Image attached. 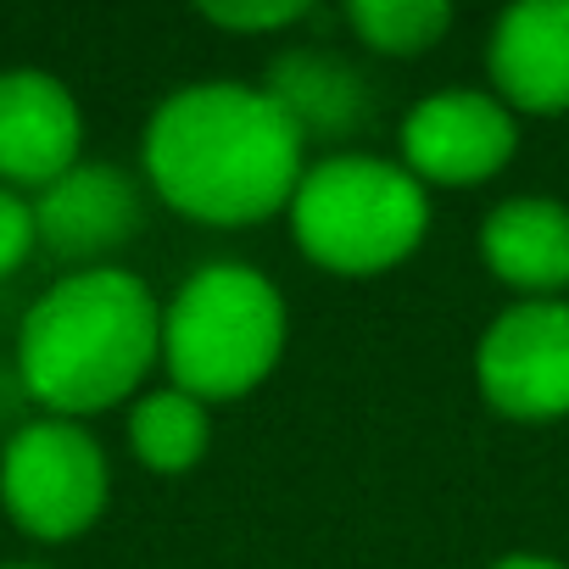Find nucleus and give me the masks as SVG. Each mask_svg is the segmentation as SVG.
Segmentation results:
<instances>
[{
  "mask_svg": "<svg viewBox=\"0 0 569 569\" xmlns=\"http://www.w3.org/2000/svg\"><path fill=\"white\" fill-rule=\"evenodd\" d=\"M430 223L425 184L380 157H330L291 196L297 246L336 273H380L402 262Z\"/></svg>",
  "mask_w": 569,
  "mask_h": 569,
  "instance_id": "nucleus-4",
  "label": "nucleus"
},
{
  "mask_svg": "<svg viewBox=\"0 0 569 569\" xmlns=\"http://www.w3.org/2000/svg\"><path fill=\"white\" fill-rule=\"evenodd\" d=\"M519 134L497 96L441 90L419 101L402 123V157L413 179L430 184H480L513 157Z\"/></svg>",
  "mask_w": 569,
  "mask_h": 569,
  "instance_id": "nucleus-7",
  "label": "nucleus"
},
{
  "mask_svg": "<svg viewBox=\"0 0 569 569\" xmlns=\"http://www.w3.org/2000/svg\"><path fill=\"white\" fill-rule=\"evenodd\" d=\"M302 134L268 90L190 84L146 129V173L168 207L201 223H257L291 207L302 184Z\"/></svg>",
  "mask_w": 569,
  "mask_h": 569,
  "instance_id": "nucleus-1",
  "label": "nucleus"
},
{
  "mask_svg": "<svg viewBox=\"0 0 569 569\" xmlns=\"http://www.w3.org/2000/svg\"><path fill=\"white\" fill-rule=\"evenodd\" d=\"M491 79L525 112L569 107V0H519L497 18Z\"/></svg>",
  "mask_w": 569,
  "mask_h": 569,
  "instance_id": "nucleus-10",
  "label": "nucleus"
},
{
  "mask_svg": "<svg viewBox=\"0 0 569 569\" xmlns=\"http://www.w3.org/2000/svg\"><path fill=\"white\" fill-rule=\"evenodd\" d=\"M0 502L40 541H68L90 530L107 508V458L96 436L73 419L23 425L0 452Z\"/></svg>",
  "mask_w": 569,
  "mask_h": 569,
  "instance_id": "nucleus-5",
  "label": "nucleus"
},
{
  "mask_svg": "<svg viewBox=\"0 0 569 569\" xmlns=\"http://www.w3.org/2000/svg\"><path fill=\"white\" fill-rule=\"evenodd\" d=\"M34 240H40L34 207L12 184H0V279H7L12 268H23V257L34 251Z\"/></svg>",
  "mask_w": 569,
  "mask_h": 569,
  "instance_id": "nucleus-15",
  "label": "nucleus"
},
{
  "mask_svg": "<svg viewBox=\"0 0 569 569\" xmlns=\"http://www.w3.org/2000/svg\"><path fill=\"white\" fill-rule=\"evenodd\" d=\"M207 402H196L190 391H151L134 402L129 413V441L140 452V463L162 469V475H179L190 469L201 452H207Z\"/></svg>",
  "mask_w": 569,
  "mask_h": 569,
  "instance_id": "nucleus-13",
  "label": "nucleus"
},
{
  "mask_svg": "<svg viewBox=\"0 0 569 569\" xmlns=\"http://www.w3.org/2000/svg\"><path fill=\"white\" fill-rule=\"evenodd\" d=\"M34 229L68 262L107 257L123 240H134V229H140V190H134L129 173H118L107 162H79L57 184L40 190Z\"/></svg>",
  "mask_w": 569,
  "mask_h": 569,
  "instance_id": "nucleus-9",
  "label": "nucleus"
},
{
  "mask_svg": "<svg viewBox=\"0 0 569 569\" xmlns=\"http://www.w3.org/2000/svg\"><path fill=\"white\" fill-rule=\"evenodd\" d=\"M201 18L218 23V29H257L262 34V29H284V23L308 18V7H302V0H257V7L246 0V7H212V0H207Z\"/></svg>",
  "mask_w": 569,
  "mask_h": 569,
  "instance_id": "nucleus-16",
  "label": "nucleus"
},
{
  "mask_svg": "<svg viewBox=\"0 0 569 569\" xmlns=\"http://www.w3.org/2000/svg\"><path fill=\"white\" fill-rule=\"evenodd\" d=\"M491 569H563V563H552V558H536V552H513V558H502V563H491Z\"/></svg>",
  "mask_w": 569,
  "mask_h": 569,
  "instance_id": "nucleus-17",
  "label": "nucleus"
},
{
  "mask_svg": "<svg viewBox=\"0 0 569 569\" xmlns=\"http://www.w3.org/2000/svg\"><path fill=\"white\" fill-rule=\"evenodd\" d=\"M480 391L508 419H563L569 413V308L519 302L497 313L480 336Z\"/></svg>",
  "mask_w": 569,
  "mask_h": 569,
  "instance_id": "nucleus-6",
  "label": "nucleus"
},
{
  "mask_svg": "<svg viewBox=\"0 0 569 569\" xmlns=\"http://www.w3.org/2000/svg\"><path fill=\"white\" fill-rule=\"evenodd\" d=\"M268 96L297 123L302 140H341V134H358L369 123L363 73L347 68L341 57H325V51L279 57L268 73Z\"/></svg>",
  "mask_w": 569,
  "mask_h": 569,
  "instance_id": "nucleus-12",
  "label": "nucleus"
},
{
  "mask_svg": "<svg viewBox=\"0 0 569 569\" xmlns=\"http://www.w3.org/2000/svg\"><path fill=\"white\" fill-rule=\"evenodd\" d=\"M84 118L62 79L40 68L0 73V184H57L79 168Z\"/></svg>",
  "mask_w": 569,
  "mask_h": 569,
  "instance_id": "nucleus-8",
  "label": "nucleus"
},
{
  "mask_svg": "<svg viewBox=\"0 0 569 569\" xmlns=\"http://www.w3.org/2000/svg\"><path fill=\"white\" fill-rule=\"evenodd\" d=\"M480 251L491 273L508 279L513 291H563L569 284V207L547 196H513L486 218Z\"/></svg>",
  "mask_w": 569,
  "mask_h": 569,
  "instance_id": "nucleus-11",
  "label": "nucleus"
},
{
  "mask_svg": "<svg viewBox=\"0 0 569 569\" xmlns=\"http://www.w3.org/2000/svg\"><path fill=\"white\" fill-rule=\"evenodd\" d=\"M284 352V302L246 262L196 268L162 313V358L179 391L223 402L251 391Z\"/></svg>",
  "mask_w": 569,
  "mask_h": 569,
  "instance_id": "nucleus-3",
  "label": "nucleus"
},
{
  "mask_svg": "<svg viewBox=\"0 0 569 569\" xmlns=\"http://www.w3.org/2000/svg\"><path fill=\"white\" fill-rule=\"evenodd\" d=\"M162 352V308L123 268H79L57 279L18 330V369L51 419L123 402Z\"/></svg>",
  "mask_w": 569,
  "mask_h": 569,
  "instance_id": "nucleus-2",
  "label": "nucleus"
},
{
  "mask_svg": "<svg viewBox=\"0 0 569 569\" xmlns=\"http://www.w3.org/2000/svg\"><path fill=\"white\" fill-rule=\"evenodd\" d=\"M0 569H46V563H0Z\"/></svg>",
  "mask_w": 569,
  "mask_h": 569,
  "instance_id": "nucleus-18",
  "label": "nucleus"
},
{
  "mask_svg": "<svg viewBox=\"0 0 569 569\" xmlns=\"http://www.w3.org/2000/svg\"><path fill=\"white\" fill-rule=\"evenodd\" d=\"M347 23L363 34V46L391 51V57H419L425 46H436L452 23L447 0H352Z\"/></svg>",
  "mask_w": 569,
  "mask_h": 569,
  "instance_id": "nucleus-14",
  "label": "nucleus"
}]
</instances>
